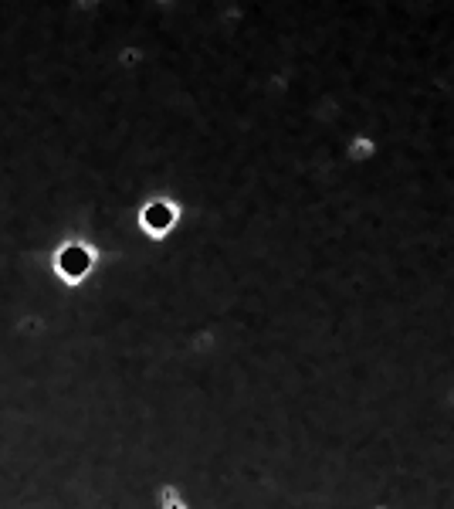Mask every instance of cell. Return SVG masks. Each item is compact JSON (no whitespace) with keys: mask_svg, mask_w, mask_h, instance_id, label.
<instances>
[{"mask_svg":"<svg viewBox=\"0 0 454 509\" xmlns=\"http://www.w3.org/2000/svg\"><path fill=\"white\" fill-rule=\"evenodd\" d=\"M173 217H176V211H170L167 204H153V207L143 211V224L150 228L153 235H163L167 228H173Z\"/></svg>","mask_w":454,"mask_h":509,"instance_id":"2","label":"cell"},{"mask_svg":"<svg viewBox=\"0 0 454 509\" xmlns=\"http://www.w3.org/2000/svg\"><path fill=\"white\" fill-rule=\"evenodd\" d=\"M89 269H92V254L85 252L82 245H68V248H61V254H58V272L65 275L68 282L85 278Z\"/></svg>","mask_w":454,"mask_h":509,"instance_id":"1","label":"cell"}]
</instances>
